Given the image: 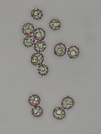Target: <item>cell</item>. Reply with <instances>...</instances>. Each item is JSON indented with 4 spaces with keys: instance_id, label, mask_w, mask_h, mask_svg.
Returning a JSON list of instances; mask_svg holds the SVG:
<instances>
[{
    "instance_id": "obj_1",
    "label": "cell",
    "mask_w": 101,
    "mask_h": 134,
    "mask_svg": "<svg viewBox=\"0 0 101 134\" xmlns=\"http://www.w3.org/2000/svg\"><path fill=\"white\" fill-rule=\"evenodd\" d=\"M44 60V56L41 53H35L33 54L31 57V63L35 66L41 65Z\"/></svg>"
},
{
    "instance_id": "obj_2",
    "label": "cell",
    "mask_w": 101,
    "mask_h": 134,
    "mask_svg": "<svg viewBox=\"0 0 101 134\" xmlns=\"http://www.w3.org/2000/svg\"><path fill=\"white\" fill-rule=\"evenodd\" d=\"M67 51L65 44L62 43L56 45L54 48V54L58 57H61L66 54Z\"/></svg>"
},
{
    "instance_id": "obj_3",
    "label": "cell",
    "mask_w": 101,
    "mask_h": 134,
    "mask_svg": "<svg viewBox=\"0 0 101 134\" xmlns=\"http://www.w3.org/2000/svg\"><path fill=\"white\" fill-rule=\"evenodd\" d=\"M74 104L73 99L69 96H67L63 99L62 101L61 105L65 109L68 110L72 108L74 105Z\"/></svg>"
},
{
    "instance_id": "obj_4",
    "label": "cell",
    "mask_w": 101,
    "mask_h": 134,
    "mask_svg": "<svg viewBox=\"0 0 101 134\" xmlns=\"http://www.w3.org/2000/svg\"><path fill=\"white\" fill-rule=\"evenodd\" d=\"M53 115L54 118L58 120H61L65 118L66 113L63 109L61 107H57L54 109Z\"/></svg>"
},
{
    "instance_id": "obj_5",
    "label": "cell",
    "mask_w": 101,
    "mask_h": 134,
    "mask_svg": "<svg viewBox=\"0 0 101 134\" xmlns=\"http://www.w3.org/2000/svg\"><path fill=\"white\" fill-rule=\"evenodd\" d=\"M34 38L38 41L44 40L46 37V32L44 30L41 28L36 29L34 32Z\"/></svg>"
},
{
    "instance_id": "obj_6",
    "label": "cell",
    "mask_w": 101,
    "mask_h": 134,
    "mask_svg": "<svg viewBox=\"0 0 101 134\" xmlns=\"http://www.w3.org/2000/svg\"><path fill=\"white\" fill-rule=\"evenodd\" d=\"M80 51L79 49L77 46H71L68 49V55L70 58L74 59L78 57Z\"/></svg>"
},
{
    "instance_id": "obj_7",
    "label": "cell",
    "mask_w": 101,
    "mask_h": 134,
    "mask_svg": "<svg viewBox=\"0 0 101 134\" xmlns=\"http://www.w3.org/2000/svg\"><path fill=\"white\" fill-rule=\"evenodd\" d=\"M34 30V26L30 23H27L25 24L22 27V31L24 35H31Z\"/></svg>"
},
{
    "instance_id": "obj_8",
    "label": "cell",
    "mask_w": 101,
    "mask_h": 134,
    "mask_svg": "<svg viewBox=\"0 0 101 134\" xmlns=\"http://www.w3.org/2000/svg\"><path fill=\"white\" fill-rule=\"evenodd\" d=\"M40 97L36 94L32 95L29 99V102L32 106L35 107L40 104Z\"/></svg>"
},
{
    "instance_id": "obj_9",
    "label": "cell",
    "mask_w": 101,
    "mask_h": 134,
    "mask_svg": "<svg viewBox=\"0 0 101 134\" xmlns=\"http://www.w3.org/2000/svg\"><path fill=\"white\" fill-rule=\"evenodd\" d=\"M46 44L44 42L40 41L37 42L34 45V49L37 52L44 51L46 48Z\"/></svg>"
},
{
    "instance_id": "obj_10",
    "label": "cell",
    "mask_w": 101,
    "mask_h": 134,
    "mask_svg": "<svg viewBox=\"0 0 101 134\" xmlns=\"http://www.w3.org/2000/svg\"><path fill=\"white\" fill-rule=\"evenodd\" d=\"M31 15L32 18L36 20L41 19L43 16V14L41 10H39L37 8L32 11Z\"/></svg>"
},
{
    "instance_id": "obj_11",
    "label": "cell",
    "mask_w": 101,
    "mask_h": 134,
    "mask_svg": "<svg viewBox=\"0 0 101 134\" xmlns=\"http://www.w3.org/2000/svg\"><path fill=\"white\" fill-rule=\"evenodd\" d=\"M32 114L36 118H39L42 115L43 110L41 107L40 106H36L32 109Z\"/></svg>"
},
{
    "instance_id": "obj_12",
    "label": "cell",
    "mask_w": 101,
    "mask_h": 134,
    "mask_svg": "<svg viewBox=\"0 0 101 134\" xmlns=\"http://www.w3.org/2000/svg\"><path fill=\"white\" fill-rule=\"evenodd\" d=\"M35 40L33 37L28 36L24 39L23 43L26 47L28 48L31 47L34 44Z\"/></svg>"
},
{
    "instance_id": "obj_13",
    "label": "cell",
    "mask_w": 101,
    "mask_h": 134,
    "mask_svg": "<svg viewBox=\"0 0 101 134\" xmlns=\"http://www.w3.org/2000/svg\"><path fill=\"white\" fill-rule=\"evenodd\" d=\"M61 26L60 21L57 19H54L49 23V26L53 30L56 31L60 29Z\"/></svg>"
},
{
    "instance_id": "obj_14",
    "label": "cell",
    "mask_w": 101,
    "mask_h": 134,
    "mask_svg": "<svg viewBox=\"0 0 101 134\" xmlns=\"http://www.w3.org/2000/svg\"><path fill=\"white\" fill-rule=\"evenodd\" d=\"M38 70L39 74L42 76H45L49 71V69L46 65L41 64L38 67Z\"/></svg>"
}]
</instances>
